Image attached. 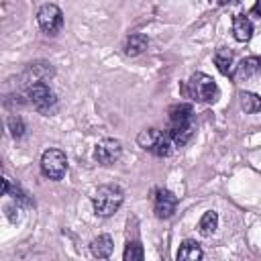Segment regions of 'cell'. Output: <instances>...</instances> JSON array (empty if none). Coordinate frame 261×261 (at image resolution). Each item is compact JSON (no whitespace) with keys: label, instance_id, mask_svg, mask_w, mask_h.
Listing matches in <instances>:
<instances>
[{"label":"cell","instance_id":"1","mask_svg":"<svg viewBox=\"0 0 261 261\" xmlns=\"http://www.w3.org/2000/svg\"><path fill=\"white\" fill-rule=\"evenodd\" d=\"M196 133V120L194 110L190 104H175L169 108V124L167 135L177 147H184Z\"/></svg>","mask_w":261,"mask_h":261},{"label":"cell","instance_id":"2","mask_svg":"<svg viewBox=\"0 0 261 261\" xmlns=\"http://www.w3.org/2000/svg\"><path fill=\"white\" fill-rule=\"evenodd\" d=\"M122 200H124V194L118 186H100L96 194L92 196V206H94L96 216L106 218V216H112L120 208Z\"/></svg>","mask_w":261,"mask_h":261},{"label":"cell","instance_id":"3","mask_svg":"<svg viewBox=\"0 0 261 261\" xmlns=\"http://www.w3.org/2000/svg\"><path fill=\"white\" fill-rule=\"evenodd\" d=\"M137 143H139V147H143L145 151H149L157 157H167L171 153V137L157 128L141 130L137 137Z\"/></svg>","mask_w":261,"mask_h":261},{"label":"cell","instance_id":"4","mask_svg":"<svg viewBox=\"0 0 261 261\" xmlns=\"http://www.w3.org/2000/svg\"><path fill=\"white\" fill-rule=\"evenodd\" d=\"M27 96H29L31 104L35 106V110H39L41 114H53L55 108H57V98H55L53 90L45 82L29 86L27 88Z\"/></svg>","mask_w":261,"mask_h":261},{"label":"cell","instance_id":"5","mask_svg":"<svg viewBox=\"0 0 261 261\" xmlns=\"http://www.w3.org/2000/svg\"><path fill=\"white\" fill-rule=\"evenodd\" d=\"M190 92L200 102H216L218 96H220V90H218L216 82L210 75L202 73V71H196L190 77Z\"/></svg>","mask_w":261,"mask_h":261},{"label":"cell","instance_id":"6","mask_svg":"<svg viewBox=\"0 0 261 261\" xmlns=\"http://www.w3.org/2000/svg\"><path fill=\"white\" fill-rule=\"evenodd\" d=\"M67 171V157L59 149H47L41 155V173L49 179H61Z\"/></svg>","mask_w":261,"mask_h":261},{"label":"cell","instance_id":"7","mask_svg":"<svg viewBox=\"0 0 261 261\" xmlns=\"http://www.w3.org/2000/svg\"><path fill=\"white\" fill-rule=\"evenodd\" d=\"M37 20H39V27L49 33V35H55L61 27H63V12L57 4H43L39 8V14H37Z\"/></svg>","mask_w":261,"mask_h":261},{"label":"cell","instance_id":"8","mask_svg":"<svg viewBox=\"0 0 261 261\" xmlns=\"http://www.w3.org/2000/svg\"><path fill=\"white\" fill-rule=\"evenodd\" d=\"M122 155V145L116 139H104L94 147V159L102 165H112Z\"/></svg>","mask_w":261,"mask_h":261},{"label":"cell","instance_id":"9","mask_svg":"<svg viewBox=\"0 0 261 261\" xmlns=\"http://www.w3.org/2000/svg\"><path fill=\"white\" fill-rule=\"evenodd\" d=\"M53 73H55V69L51 67V63L39 61V63H31V65L22 71L20 82H22V86L29 88V86H33V84H39V82H45V80L53 77Z\"/></svg>","mask_w":261,"mask_h":261},{"label":"cell","instance_id":"10","mask_svg":"<svg viewBox=\"0 0 261 261\" xmlns=\"http://www.w3.org/2000/svg\"><path fill=\"white\" fill-rule=\"evenodd\" d=\"M177 208V198L169 190H157L155 192V216L157 218H171Z\"/></svg>","mask_w":261,"mask_h":261},{"label":"cell","instance_id":"11","mask_svg":"<svg viewBox=\"0 0 261 261\" xmlns=\"http://www.w3.org/2000/svg\"><path fill=\"white\" fill-rule=\"evenodd\" d=\"M232 35L239 43H247L253 37V22L245 14H234L232 18Z\"/></svg>","mask_w":261,"mask_h":261},{"label":"cell","instance_id":"12","mask_svg":"<svg viewBox=\"0 0 261 261\" xmlns=\"http://www.w3.org/2000/svg\"><path fill=\"white\" fill-rule=\"evenodd\" d=\"M259 71H261V57H259V55H251V57H245V59L237 65L234 77H239V80H249L251 75H255V73H259Z\"/></svg>","mask_w":261,"mask_h":261},{"label":"cell","instance_id":"13","mask_svg":"<svg viewBox=\"0 0 261 261\" xmlns=\"http://www.w3.org/2000/svg\"><path fill=\"white\" fill-rule=\"evenodd\" d=\"M214 63H216V67H218V71H220L222 75H228V77L234 75L237 65H234V59H232V53H230V51L218 49V51L214 53Z\"/></svg>","mask_w":261,"mask_h":261},{"label":"cell","instance_id":"14","mask_svg":"<svg viewBox=\"0 0 261 261\" xmlns=\"http://www.w3.org/2000/svg\"><path fill=\"white\" fill-rule=\"evenodd\" d=\"M147 45H149V39L143 33H133V35H128V39L124 43V53L128 57H137L147 49Z\"/></svg>","mask_w":261,"mask_h":261},{"label":"cell","instance_id":"15","mask_svg":"<svg viewBox=\"0 0 261 261\" xmlns=\"http://www.w3.org/2000/svg\"><path fill=\"white\" fill-rule=\"evenodd\" d=\"M112 247H114V245H112V237H110V234H100V237H96V239L92 241V245H90L92 255L98 257V259L110 257Z\"/></svg>","mask_w":261,"mask_h":261},{"label":"cell","instance_id":"16","mask_svg":"<svg viewBox=\"0 0 261 261\" xmlns=\"http://www.w3.org/2000/svg\"><path fill=\"white\" fill-rule=\"evenodd\" d=\"M175 257H177V261H196V259H202L204 253H202V249H200V245L196 241L188 239V241L181 243V247H179Z\"/></svg>","mask_w":261,"mask_h":261},{"label":"cell","instance_id":"17","mask_svg":"<svg viewBox=\"0 0 261 261\" xmlns=\"http://www.w3.org/2000/svg\"><path fill=\"white\" fill-rule=\"evenodd\" d=\"M216 226H218V214H216L214 210L204 212V216H202L200 222H198V230H200V234L210 237V234L216 230Z\"/></svg>","mask_w":261,"mask_h":261},{"label":"cell","instance_id":"18","mask_svg":"<svg viewBox=\"0 0 261 261\" xmlns=\"http://www.w3.org/2000/svg\"><path fill=\"white\" fill-rule=\"evenodd\" d=\"M241 98V108L247 112V114H255V112H261V98L253 92H241L239 94Z\"/></svg>","mask_w":261,"mask_h":261},{"label":"cell","instance_id":"19","mask_svg":"<svg viewBox=\"0 0 261 261\" xmlns=\"http://www.w3.org/2000/svg\"><path fill=\"white\" fill-rule=\"evenodd\" d=\"M143 257H145V253H143L141 243H137V241L126 243V249H124V261H141Z\"/></svg>","mask_w":261,"mask_h":261},{"label":"cell","instance_id":"20","mask_svg":"<svg viewBox=\"0 0 261 261\" xmlns=\"http://www.w3.org/2000/svg\"><path fill=\"white\" fill-rule=\"evenodd\" d=\"M8 130H10V135L14 139H20L24 135L27 126H24V122H22L20 116H8Z\"/></svg>","mask_w":261,"mask_h":261},{"label":"cell","instance_id":"21","mask_svg":"<svg viewBox=\"0 0 261 261\" xmlns=\"http://www.w3.org/2000/svg\"><path fill=\"white\" fill-rule=\"evenodd\" d=\"M4 210H6V216H8L10 222H18L20 220V202L8 204V206H4Z\"/></svg>","mask_w":261,"mask_h":261},{"label":"cell","instance_id":"22","mask_svg":"<svg viewBox=\"0 0 261 261\" xmlns=\"http://www.w3.org/2000/svg\"><path fill=\"white\" fill-rule=\"evenodd\" d=\"M251 12H253V14H257V16H261V0H257V4L251 8Z\"/></svg>","mask_w":261,"mask_h":261},{"label":"cell","instance_id":"23","mask_svg":"<svg viewBox=\"0 0 261 261\" xmlns=\"http://www.w3.org/2000/svg\"><path fill=\"white\" fill-rule=\"evenodd\" d=\"M239 0H220V6H224V4H237Z\"/></svg>","mask_w":261,"mask_h":261}]
</instances>
